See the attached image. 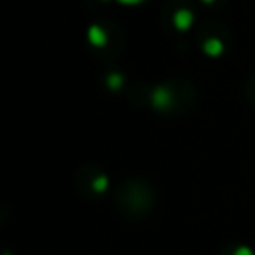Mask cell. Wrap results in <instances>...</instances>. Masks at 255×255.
Returning <instances> with one entry per match:
<instances>
[{"label":"cell","mask_w":255,"mask_h":255,"mask_svg":"<svg viewBox=\"0 0 255 255\" xmlns=\"http://www.w3.org/2000/svg\"><path fill=\"white\" fill-rule=\"evenodd\" d=\"M219 255H255V247H251L243 241H229L221 247Z\"/></svg>","instance_id":"cell-4"},{"label":"cell","mask_w":255,"mask_h":255,"mask_svg":"<svg viewBox=\"0 0 255 255\" xmlns=\"http://www.w3.org/2000/svg\"><path fill=\"white\" fill-rule=\"evenodd\" d=\"M229 34L227 30L219 24V22H207L199 36H197V44L203 50V54H207L209 58H219L227 52L229 48Z\"/></svg>","instance_id":"cell-2"},{"label":"cell","mask_w":255,"mask_h":255,"mask_svg":"<svg viewBox=\"0 0 255 255\" xmlns=\"http://www.w3.org/2000/svg\"><path fill=\"white\" fill-rule=\"evenodd\" d=\"M76 179H88V183H80V185H78L84 195H102V193L106 191V187H108V177H106V173H104L98 165H92V163L84 165V167L78 171Z\"/></svg>","instance_id":"cell-3"},{"label":"cell","mask_w":255,"mask_h":255,"mask_svg":"<svg viewBox=\"0 0 255 255\" xmlns=\"http://www.w3.org/2000/svg\"><path fill=\"white\" fill-rule=\"evenodd\" d=\"M245 98H247V102L255 108V74L253 76H249L247 78V82H245Z\"/></svg>","instance_id":"cell-5"},{"label":"cell","mask_w":255,"mask_h":255,"mask_svg":"<svg viewBox=\"0 0 255 255\" xmlns=\"http://www.w3.org/2000/svg\"><path fill=\"white\" fill-rule=\"evenodd\" d=\"M149 100L155 110L163 114H175V112H185L193 104L195 94L191 86L185 82H169V84L157 86L149 96Z\"/></svg>","instance_id":"cell-1"}]
</instances>
